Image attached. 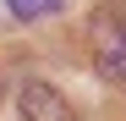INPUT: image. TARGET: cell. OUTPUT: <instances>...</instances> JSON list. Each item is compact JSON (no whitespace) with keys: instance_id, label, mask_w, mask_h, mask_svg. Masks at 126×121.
Returning <instances> with one entry per match:
<instances>
[{"instance_id":"1","label":"cell","mask_w":126,"mask_h":121,"mask_svg":"<svg viewBox=\"0 0 126 121\" xmlns=\"http://www.w3.org/2000/svg\"><path fill=\"white\" fill-rule=\"evenodd\" d=\"M93 60H99V77L126 83V17H99L93 22Z\"/></svg>"},{"instance_id":"2","label":"cell","mask_w":126,"mask_h":121,"mask_svg":"<svg viewBox=\"0 0 126 121\" xmlns=\"http://www.w3.org/2000/svg\"><path fill=\"white\" fill-rule=\"evenodd\" d=\"M16 105H22V121H77V110L66 105V94H55L49 83H22V99H16Z\"/></svg>"},{"instance_id":"3","label":"cell","mask_w":126,"mask_h":121,"mask_svg":"<svg viewBox=\"0 0 126 121\" xmlns=\"http://www.w3.org/2000/svg\"><path fill=\"white\" fill-rule=\"evenodd\" d=\"M66 0H6V11L11 17H22V22H38V17H49V11H60Z\"/></svg>"}]
</instances>
